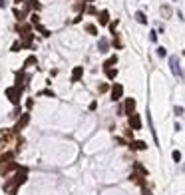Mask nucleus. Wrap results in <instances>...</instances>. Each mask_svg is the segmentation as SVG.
<instances>
[{
	"instance_id": "dca6fc26",
	"label": "nucleus",
	"mask_w": 185,
	"mask_h": 195,
	"mask_svg": "<svg viewBox=\"0 0 185 195\" xmlns=\"http://www.w3.org/2000/svg\"><path fill=\"white\" fill-rule=\"evenodd\" d=\"M114 64H118V56H109L108 60L104 62V70L105 68H114Z\"/></svg>"
},
{
	"instance_id": "9d476101",
	"label": "nucleus",
	"mask_w": 185,
	"mask_h": 195,
	"mask_svg": "<svg viewBox=\"0 0 185 195\" xmlns=\"http://www.w3.org/2000/svg\"><path fill=\"white\" fill-rule=\"evenodd\" d=\"M14 155H16V151H2V153H0V167L4 165V163L12 161V159H14Z\"/></svg>"
},
{
	"instance_id": "f03ea898",
	"label": "nucleus",
	"mask_w": 185,
	"mask_h": 195,
	"mask_svg": "<svg viewBox=\"0 0 185 195\" xmlns=\"http://www.w3.org/2000/svg\"><path fill=\"white\" fill-rule=\"evenodd\" d=\"M28 124H30V112H26V114H20L18 119H16V125H14V129H12V132H14V133L22 132V129L26 128Z\"/></svg>"
},
{
	"instance_id": "4468645a",
	"label": "nucleus",
	"mask_w": 185,
	"mask_h": 195,
	"mask_svg": "<svg viewBox=\"0 0 185 195\" xmlns=\"http://www.w3.org/2000/svg\"><path fill=\"white\" fill-rule=\"evenodd\" d=\"M98 48H100V52H108L109 50V40L108 38H100V42H98Z\"/></svg>"
},
{
	"instance_id": "2eb2a0df",
	"label": "nucleus",
	"mask_w": 185,
	"mask_h": 195,
	"mask_svg": "<svg viewBox=\"0 0 185 195\" xmlns=\"http://www.w3.org/2000/svg\"><path fill=\"white\" fill-rule=\"evenodd\" d=\"M36 64H38L36 56H28V58H26V62H24V70H26V68H32V66H36Z\"/></svg>"
},
{
	"instance_id": "423d86ee",
	"label": "nucleus",
	"mask_w": 185,
	"mask_h": 195,
	"mask_svg": "<svg viewBox=\"0 0 185 195\" xmlns=\"http://www.w3.org/2000/svg\"><path fill=\"white\" fill-rule=\"evenodd\" d=\"M12 141H14V132L8 129V128L0 129V143H2V145H8V143H12Z\"/></svg>"
},
{
	"instance_id": "72a5a7b5",
	"label": "nucleus",
	"mask_w": 185,
	"mask_h": 195,
	"mask_svg": "<svg viewBox=\"0 0 185 195\" xmlns=\"http://www.w3.org/2000/svg\"><path fill=\"white\" fill-rule=\"evenodd\" d=\"M115 28H118V20H114V22L109 24V30H112L114 34H115Z\"/></svg>"
},
{
	"instance_id": "e433bc0d",
	"label": "nucleus",
	"mask_w": 185,
	"mask_h": 195,
	"mask_svg": "<svg viewBox=\"0 0 185 195\" xmlns=\"http://www.w3.org/2000/svg\"><path fill=\"white\" fill-rule=\"evenodd\" d=\"M0 6H6V2H4V0H0Z\"/></svg>"
},
{
	"instance_id": "4be33fe9",
	"label": "nucleus",
	"mask_w": 185,
	"mask_h": 195,
	"mask_svg": "<svg viewBox=\"0 0 185 195\" xmlns=\"http://www.w3.org/2000/svg\"><path fill=\"white\" fill-rule=\"evenodd\" d=\"M36 30H40V32H42V36H44V38H48V36H50V30H48V28H44L42 24H36Z\"/></svg>"
},
{
	"instance_id": "a19ab883",
	"label": "nucleus",
	"mask_w": 185,
	"mask_h": 195,
	"mask_svg": "<svg viewBox=\"0 0 185 195\" xmlns=\"http://www.w3.org/2000/svg\"><path fill=\"white\" fill-rule=\"evenodd\" d=\"M173 2H175V0H173Z\"/></svg>"
},
{
	"instance_id": "20e7f679",
	"label": "nucleus",
	"mask_w": 185,
	"mask_h": 195,
	"mask_svg": "<svg viewBox=\"0 0 185 195\" xmlns=\"http://www.w3.org/2000/svg\"><path fill=\"white\" fill-rule=\"evenodd\" d=\"M122 98H123V86L115 82L114 86H112V90H109V100L112 102H119Z\"/></svg>"
},
{
	"instance_id": "6e6552de",
	"label": "nucleus",
	"mask_w": 185,
	"mask_h": 195,
	"mask_svg": "<svg viewBox=\"0 0 185 195\" xmlns=\"http://www.w3.org/2000/svg\"><path fill=\"white\" fill-rule=\"evenodd\" d=\"M16 169H18V165H16V161H14V159H12V161L4 163V165L0 167V173H2V175H8V173L16 171Z\"/></svg>"
},
{
	"instance_id": "6ab92c4d",
	"label": "nucleus",
	"mask_w": 185,
	"mask_h": 195,
	"mask_svg": "<svg viewBox=\"0 0 185 195\" xmlns=\"http://www.w3.org/2000/svg\"><path fill=\"white\" fill-rule=\"evenodd\" d=\"M171 159H173L175 163L181 161V151H179V149H173V151H171Z\"/></svg>"
},
{
	"instance_id": "ea45409f",
	"label": "nucleus",
	"mask_w": 185,
	"mask_h": 195,
	"mask_svg": "<svg viewBox=\"0 0 185 195\" xmlns=\"http://www.w3.org/2000/svg\"><path fill=\"white\" fill-rule=\"evenodd\" d=\"M10 195H16V193H10Z\"/></svg>"
},
{
	"instance_id": "a211bd4d",
	"label": "nucleus",
	"mask_w": 185,
	"mask_h": 195,
	"mask_svg": "<svg viewBox=\"0 0 185 195\" xmlns=\"http://www.w3.org/2000/svg\"><path fill=\"white\" fill-rule=\"evenodd\" d=\"M104 72H105V76H108L109 80H114V78L118 76V70H115V68H105Z\"/></svg>"
},
{
	"instance_id": "aec40b11",
	"label": "nucleus",
	"mask_w": 185,
	"mask_h": 195,
	"mask_svg": "<svg viewBox=\"0 0 185 195\" xmlns=\"http://www.w3.org/2000/svg\"><path fill=\"white\" fill-rule=\"evenodd\" d=\"M86 32L92 34V36H96V34H98V28H96L94 24H86Z\"/></svg>"
},
{
	"instance_id": "cd10ccee",
	"label": "nucleus",
	"mask_w": 185,
	"mask_h": 195,
	"mask_svg": "<svg viewBox=\"0 0 185 195\" xmlns=\"http://www.w3.org/2000/svg\"><path fill=\"white\" fill-rule=\"evenodd\" d=\"M114 36H115V38H114V46H115V48H118V50H119V48H122L123 44H122V40L118 38V34H114Z\"/></svg>"
},
{
	"instance_id": "393cba45",
	"label": "nucleus",
	"mask_w": 185,
	"mask_h": 195,
	"mask_svg": "<svg viewBox=\"0 0 185 195\" xmlns=\"http://www.w3.org/2000/svg\"><path fill=\"white\" fill-rule=\"evenodd\" d=\"M18 115H20V108H18V106H14V112L10 114V118H12V119H18Z\"/></svg>"
},
{
	"instance_id": "0eeeda50",
	"label": "nucleus",
	"mask_w": 185,
	"mask_h": 195,
	"mask_svg": "<svg viewBox=\"0 0 185 195\" xmlns=\"http://www.w3.org/2000/svg\"><path fill=\"white\" fill-rule=\"evenodd\" d=\"M122 112L125 115H131L133 112H135V100H133V98H125V100H123V106H122Z\"/></svg>"
},
{
	"instance_id": "7ed1b4c3",
	"label": "nucleus",
	"mask_w": 185,
	"mask_h": 195,
	"mask_svg": "<svg viewBox=\"0 0 185 195\" xmlns=\"http://www.w3.org/2000/svg\"><path fill=\"white\" fill-rule=\"evenodd\" d=\"M169 68L173 72V76L183 78V70H181V64H179V58L177 56H169Z\"/></svg>"
},
{
	"instance_id": "1a4fd4ad",
	"label": "nucleus",
	"mask_w": 185,
	"mask_h": 195,
	"mask_svg": "<svg viewBox=\"0 0 185 195\" xmlns=\"http://www.w3.org/2000/svg\"><path fill=\"white\" fill-rule=\"evenodd\" d=\"M129 149H135V151H145V149H147V143L141 141V139H131V141H129Z\"/></svg>"
},
{
	"instance_id": "b1692460",
	"label": "nucleus",
	"mask_w": 185,
	"mask_h": 195,
	"mask_svg": "<svg viewBox=\"0 0 185 195\" xmlns=\"http://www.w3.org/2000/svg\"><path fill=\"white\" fill-rule=\"evenodd\" d=\"M123 135H125V138H128V139H133V129H131V128L123 129Z\"/></svg>"
},
{
	"instance_id": "39448f33",
	"label": "nucleus",
	"mask_w": 185,
	"mask_h": 195,
	"mask_svg": "<svg viewBox=\"0 0 185 195\" xmlns=\"http://www.w3.org/2000/svg\"><path fill=\"white\" fill-rule=\"evenodd\" d=\"M128 125L133 129V132L141 129V115H139V114H135V112H133L131 115H128Z\"/></svg>"
},
{
	"instance_id": "412c9836",
	"label": "nucleus",
	"mask_w": 185,
	"mask_h": 195,
	"mask_svg": "<svg viewBox=\"0 0 185 195\" xmlns=\"http://www.w3.org/2000/svg\"><path fill=\"white\" fill-rule=\"evenodd\" d=\"M135 20H138L139 24H147V18H145L143 12H135Z\"/></svg>"
},
{
	"instance_id": "5701e85b",
	"label": "nucleus",
	"mask_w": 185,
	"mask_h": 195,
	"mask_svg": "<svg viewBox=\"0 0 185 195\" xmlns=\"http://www.w3.org/2000/svg\"><path fill=\"white\" fill-rule=\"evenodd\" d=\"M173 114H175L177 118H181V115H183V108H181V106H175V108H173Z\"/></svg>"
},
{
	"instance_id": "7c9ffc66",
	"label": "nucleus",
	"mask_w": 185,
	"mask_h": 195,
	"mask_svg": "<svg viewBox=\"0 0 185 195\" xmlns=\"http://www.w3.org/2000/svg\"><path fill=\"white\" fill-rule=\"evenodd\" d=\"M32 108H34V100H32V98H28V100H26V109L30 112Z\"/></svg>"
},
{
	"instance_id": "4c0bfd02",
	"label": "nucleus",
	"mask_w": 185,
	"mask_h": 195,
	"mask_svg": "<svg viewBox=\"0 0 185 195\" xmlns=\"http://www.w3.org/2000/svg\"><path fill=\"white\" fill-rule=\"evenodd\" d=\"M86 2H94V0H86Z\"/></svg>"
},
{
	"instance_id": "9b49d317",
	"label": "nucleus",
	"mask_w": 185,
	"mask_h": 195,
	"mask_svg": "<svg viewBox=\"0 0 185 195\" xmlns=\"http://www.w3.org/2000/svg\"><path fill=\"white\" fill-rule=\"evenodd\" d=\"M82 76H84V68H82V66H76L74 70H72V78H70V82H80Z\"/></svg>"
},
{
	"instance_id": "ddd939ff",
	"label": "nucleus",
	"mask_w": 185,
	"mask_h": 195,
	"mask_svg": "<svg viewBox=\"0 0 185 195\" xmlns=\"http://www.w3.org/2000/svg\"><path fill=\"white\" fill-rule=\"evenodd\" d=\"M98 20H100L102 26L109 24V12H108V10H102V12H98Z\"/></svg>"
},
{
	"instance_id": "c756f323",
	"label": "nucleus",
	"mask_w": 185,
	"mask_h": 195,
	"mask_svg": "<svg viewBox=\"0 0 185 195\" xmlns=\"http://www.w3.org/2000/svg\"><path fill=\"white\" fill-rule=\"evenodd\" d=\"M98 90H100V94H104V92L109 90V86H108V84H100V86H98Z\"/></svg>"
},
{
	"instance_id": "a878e982",
	"label": "nucleus",
	"mask_w": 185,
	"mask_h": 195,
	"mask_svg": "<svg viewBox=\"0 0 185 195\" xmlns=\"http://www.w3.org/2000/svg\"><path fill=\"white\" fill-rule=\"evenodd\" d=\"M40 96H46V98H56V94H54L52 90H42V94Z\"/></svg>"
},
{
	"instance_id": "bb28decb",
	"label": "nucleus",
	"mask_w": 185,
	"mask_h": 195,
	"mask_svg": "<svg viewBox=\"0 0 185 195\" xmlns=\"http://www.w3.org/2000/svg\"><path fill=\"white\" fill-rule=\"evenodd\" d=\"M157 56H159V58L167 56V50H165V48H163V46H159V48H157Z\"/></svg>"
},
{
	"instance_id": "f257e3e1",
	"label": "nucleus",
	"mask_w": 185,
	"mask_h": 195,
	"mask_svg": "<svg viewBox=\"0 0 185 195\" xmlns=\"http://www.w3.org/2000/svg\"><path fill=\"white\" fill-rule=\"evenodd\" d=\"M22 88H18V86H10V88H6V98H8V102L10 104H14V106H18L20 104V96H22Z\"/></svg>"
},
{
	"instance_id": "f704fd0d",
	"label": "nucleus",
	"mask_w": 185,
	"mask_h": 195,
	"mask_svg": "<svg viewBox=\"0 0 185 195\" xmlns=\"http://www.w3.org/2000/svg\"><path fill=\"white\" fill-rule=\"evenodd\" d=\"M30 18H32V22H34V24H40V16H38V14H32Z\"/></svg>"
},
{
	"instance_id": "58836bf2",
	"label": "nucleus",
	"mask_w": 185,
	"mask_h": 195,
	"mask_svg": "<svg viewBox=\"0 0 185 195\" xmlns=\"http://www.w3.org/2000/svg\"><path fill=\"white\" fill-rule=\"evenodd\" d=\"M183 56H185V50H183Z\"/></svg>"
},
{
	"instance_id": "473e14b6",
	"label": "nucleus",
	"mask_w": 185,
	"mask_h": 195,
	"mask_svg": "<svg viewBox=\"0 0 185 195\" xmlns=\"http://www.w3.org/2000/svg\"><path fill=\"white\" fill-rule=\"evenodd\" d=\"M149 40H151V42H155V40H157V32H155V30L149 32Z\"/></svg>"
},
{
	"instance_id": "c9c22d12",
	"label": "nucleus",
	"mask_w": 185,
	"mask_h": 195,
	"mask_svg": "<svg viewBox=\"0 0 185 195\" xmlns=\"http://www.w3.org/2000/svg\"><path fill=\"white\" fill-rule=\"evenodd\" d=\"M96 108H98V102H96V100H94V102H92V104H90V112H94V109H96Z\"/></svg>"
},
{
	"instance_id": "2f4dec72",
	"label": "nucleus",
	"mask_w": 185,
	"mask_h": 195,
	"mask_svg": "<svg viewBox=\"0 0 185 195\" xmlns=\"http://www.w3.org/2000/svg\"><path fill=\"white\" fill-rule=\"evenodd\" d=\"M161 12H163L165 16H169V14H171V8H169V6H161Z\"/></svg>"
},
{
	"instance_id": "f8f14e48",
	"label": "nucleus",
	"mask_w": 185,
	"mask_h": 195,
	"mask_svg": "<svg viewBox=\"0 0 185 195\" xmlns=\"http://www.w3.org/2000/svg\"><path fill=\"white\" fill-rule=\"evenodd\" d=\"M32 40H34V36H32V32H26V34H22V48H30L32 46Z\"/></svg>"
},
{
	"instance_id": "c85d7f7f",
	"label": "nucleus",
	"mask_w": 185,
	"mask_h": 195,
	"mask_svg": "<svg viewBox=\"0 0 185 195\" xmlns=\"http://www.w3.org/2000/svg\"><path fill=\"white\" fill-rule=\"evenodd\" d=\"M20 48H22V44H20V42H14L12 46H10V50H12V52H18Z\"/></svg>"
},
{
	"instance_id": "f3484780",
	"label": "nucleus",
	"mask_w": 185,
	"mask_h": 195,
	"mask_svg": "<svg viewBox=\"0 0 185 195\" xmlns=\"http://www.w3.org/2000/svg\"><path fill=\"white\" fill-rule=\"evenodd\" d=\"M133 167H135V173H139V175L147 177V169H145V167H143V165H141V163H139V161H135V165H133Z\"/></svg>"
}]
</instances>
